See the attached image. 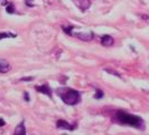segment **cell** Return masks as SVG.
<instances>
[{
  "instance_id": "cell-1",
  "label": "cell",
  "mask_w": 149,
  "mask_h": 135,
  "mask_svg": "<svg viewBox=\"0 0 149 135\" xmlns=\"http://www.w3.org/2000/svg\"><path fill=\"white\" fill-rule=\"evenodd\" d=\"M114 120L121 124V125H128L131 127L138 128V129H143L145 128V124H143V120L141 117L137 116V115H132L129 112H122V110H118L114 114Z\"/></svg>"
},
{
  "instance_id": "cell-2",
  "label": "cell",
  "mask_w": 149,
  "mask_h": 135,
  "mask_svg": "<svg viewBox=\"0 0 149 135\" xmlns=\"http://www.w3.org/2000/svg\"><path fill=\"white\" fill-rule=\"evenodd\" d=\"M57 95L60 96V98L68 106H74L77 105L81 101V95L77 90L71 89V88H65L62 87L56 90Z\"/></svg>"
},
{
  "instance_id": "cell-3",
  "label": "cell",
  "mask_w": 149,
  "mask_h": 135,
  "mask_svg": "<svg viewBox=\"0 0 149 135\" xmlns=\"http://www.w3.org/2000/svg\"><path fill=\"white\" fill-rule=\"evenodd\" d=\"M72 36L80 38L81 41H84V42H90L93 39L94 34H93V32H81V33H73Z\"/></svg>"
},
{
  "instance_id": "cell-4",
  "label": "cell",
  "mask_w": 149,
  "mask_h": 135,
  "mask_svg": "<svg viewBox=\"0 0 149 135\" xmlns=\"http://www.w3.org/2000/svg\"><path fill=\"white\" fill-rule=\"evenodd\" d=\"M75 4V6L80 8L82 11H85L86 9L91 7V0H72Z\"/></svg>"
},
{
  "instance_id": "cell-5",
  "label": "cell",
  "mask_w": 149,
  "mask_h": 135,
  "mask_svg": "<svg viewBox=\"0 0 149 135\" xmlns=\"http://www.w3.org/2000/svg\"><path fill=\"white\" fill-rule=\"evenodd\" d=\"M35 89L37 90L38 92H42V94H44V95H47L49 98L52 97V89H51V87H49L48 84H46V83H45V84H40V86H36Z\"/></svg>"
},
{
  "instance_id": "cell-6",
  "label": "cell",
  "mask_w": 149,
  "mask_h": 135,
  "mask_svg": "<svg viewBox=\"0 0 149 135\" xmlns=\"http://www.w3.org/2000/svg\"><path fill=\"white\" fill-rule=\"evenodd\" d=\"M56 126L58 128H62V129H68V131H73L76 126L75 125H71V124H68L66 120H58L56 122Z\"/></svg>"
},
{
  "instance_id": "cell-7",
  "label": "cell",
  "mask_w": 149,
  "mask_h": 135,
  "mask_svg": "<svg viewBox=\"0 0 149 135\" xmlns=\"http://www.w3.org/2000/svg\"><path fill=\"white\" fill-rule=\"evenodd\" d=\"M113 43H114V39L110 35H103L101 37V44L105 46V47H110V46L113 45Z\"/></svg>"
},
{
  "instance_id": "cell-8",
  "label": "cell",
  "mask_w": 149,
  "mask_h": 135,
  "mask_svg": "<svg viewBox=\"0 0 149 135\" xmlns=\"http://www.w3.org/2000/svg\"><path fill=\"white\" fill-rule=\"evenodd\" d=\"M14 135H26V127H25V122L24 120H22L20 124L16 126Z\"/></svg>"
},
{
  "instance_id": "cell-9",
  "label": "cell",
  "mask_w": 149,
  "mask_h": 135,
  "mask_svg": "<svg viewBox=\"0 0 149 135\" xmlns=\"http://www.w3.org/2000/svg\"><path fill=\"white\" fill-rule=\"evenodd\" d=\"M10 70V65L5 60L0 61V73H7Z\"/></svg>"
},
{
  "instance_id": "cell-10",
  "label": "cell",
  "mask_w": 149,
  "mask_h": 135,
  "mask_svg": "<svg viewBox=\"0 0 149 135\" xmlns=\"http://www.w3.org/2000/svg\"><path fill=\"white\" fill-rule=\"evenodd\" d=\"M17 35L16 34H11L9 32H1L0 33V41L3 39V38H8V37H11V38H15Z\"/></svg>"
},
{
  "instance_id": "cell-11",
  "label": "cell",
  "mask_w": 149,
  "mask_h": 135,
  "mask_svg": "<svg viewBox=\"0 0 149 135\" xmlns=\"http://www.w3.org/2000/svg\"><path fill=\"white\" fill-rule=\"evenodd\" d=\"M6 10H7L8 14H15V7L11 2H7L6 5Z\"/></svg>"
},
{
  "instance_id": "cell-12",
  "label": "cell",
  "mask_w": 149,
  "mask_h": 135,
  "mask_svg": "<svg viewBox=\"0 0 149 135\" xmlns=\"http://www.w3.org/2000/svg\"><path fill=\"white\" fill-rule=\"evenodd\" d=\"M63 30L66 33L67 35H72V30H73V26H64Z\"/></svg>"
},
{
  "instance_id": "cell-13",
  "label": "cell",
  "mask_w": 149,
  "mask_h": 135,
  "mask_svg": "<svg viewBox=\"0 0 149 135\" xmlns=\"http://www.w3.org/2000/svg\"><path fill=\"white\" fill-rule=\"evenodd\" d=\"M103 91L102 90H100V89H97V92H95V95H94V98L95 99H101V98L103 97Z\"/></svg>"
},
{
  "instance_id": "cell-14",
  "label": "cell",
  "mask_w": 149,
  "mask_h": 135,
  "mask_svg": "<svg viewBox=\"0 0 149 135\" xmlns=\"http://www.w3.org/2000/svg\"><path fill=\"white\" fill-rule=\"evenodd\" d=\"M24 99L26 101H29V94L28 92H24Z\"/></svg>"
},
{
  "instance_id": "cell-15",
  "label": "cell",
  "mask_w": 149,
  "mask_h": 135,
  "mask_svg": "<svg viewBox=\"0 0 149 135\" xmlns=\"http://www.w3.org/2000/svg\"><path fill=\"white\" fill-rule=\"evenodd\" d=\"M33 79H34L33 77H29V78H22L20 80H22V81H30V80H33Z\"/></svg>"
},
{
  "instance_id": "cell-16",
  "label": "cell",
  "mask_w": 149,
  "mask_h": 135,
  "mask_svg": "<svg viewBox=\"0 0 149 135\" xmlns=\"http://www.w3.org/2000/svg\"><path fill=\"white\" fill-rule=\"evenodd\" d=\"M5 124H6L5 120H2V118H0V126H5Z\"/></svg>"
}]
</instances>
